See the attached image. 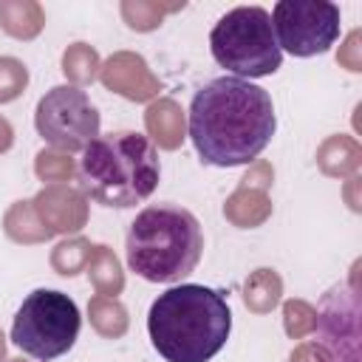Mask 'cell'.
<instances>
[{
    "instance_id": "obj_1",
    "label": "cell",
    "mask_w": 362,
    "mask_h": 362,
    "mask_svg": "<svg viewBox=\"0 0 362 362\" xmlns=\"http://www.w3.org/2000/svg\"><path fill=\"white\" fill-rule=\"evenodd\" d=\"M187 127L204 164L243 167L269 147L277 130L274 102L249 79L215 76L195 90Z\"/></svg>"
},
{
    "instance_id": "obj_2",
    "label": "cell",
    "mask_w": 362,
    "mask_h": 362,
    "mask_svg": "<svg viewBox=\"0 0 362 362\" xmlns=\"http://www.w3.org/2000/svg\"><path fill=\"white\" fill-rule=\"evenodd\" d=\"M232 331L226 297L198 283H181L158 294L147 311V334L164 362H209Z\"/></svg>"
},
{
    "instance_id": "obj_3",
    "label": "cell",
    "mask_w": 362,
    "mask_h": 362,
    "mask_svg": "<svg viewBox=\"0 0 362 362\" xmlns=\"http://www.w3.org/2000/svg\"><path fill=\"white\" fill-rule=\"evenodd\" d=\"M79 187L110 209H130L147 201L161 178L156 144L136 130L99 133L79 156Z\"/></svg>"
},
{
    "instance_id": "obj_4",
    "label": "cell",
    "mask_w": 362,
    "mask_h": 362,
    "mask_svg": "<svg viewBox=\"0 0 362 362\" xmlns=\"http://www.w3.org/2000/svg\"><path fill=\"white\" fill-rule=\"evenodd\" d=\"M127 266L147 283H178L195 272L204 255L198 218L178 204L144 206L127 229Z\"/></svg>"
},
{
    "instance_id": "obj_5",
    "label": "cell",
    "mask_w": 362,
    "mask_h": 362,
    "mask_svg": "<svg viewBox=\"0 0 362 362\" xmlns=\"http://www.w3.org/2000/svg\"><path fill=\"white\" fill-rule=\"evenodd\" d=\"M212 59L238 79L272 76L283 65L272 17L263 6H238L226 11L209 31Z\"/></svg>"
},
{
    "instance_id": "obj_6",
    "label": "cell",
    "mask_w": 362,
    "mask_h": 362,
    "mask_svg": "<svg viewBox=\"0 0 362 362\" xmlns=\"http://www.w3.org/2000/svg\"><path fill=\"white\" fill-rule=\"evenodd\" d=\"M79 328L82 314L68 294L54 288H34L14 314L11 342L23 354L40 362H51L74 348Z\"/></svg>"
},
{
    "instance_id": "obj_7",
    "label": "cell",
    "mask_w": 362,
    "mask_h": 362,
    "mask_svg": "<svg viewBox=\"0 0 362 362\" xmlns=\"http://www.w3.org/2000/svg\"><path fill=\"white\" fill-rule=\"evenodd\" d=\"M269 17L280 51L303 59L325 54L342 34V14L331 0H280Z\"/></svg>"
},
{
    "instance_id": "obj_8",
    "label": "cell",
    "mask_w": 362,
    "mask_h": 362,
    "mask_svg": "<svg viewBox=\"0 0 362 362\" xmlns=\"http://www.w3.org/2000/svg\"><path fill=\"white\" fill-rule=\"evenodd\" d=\"M99 110L90 96L76 85H57L37 102L34 127L42 141L57 150H85L99 136Z\"/></svg>"
}]
</instances>
